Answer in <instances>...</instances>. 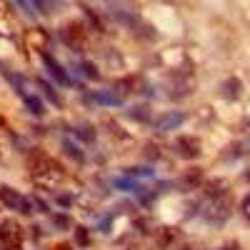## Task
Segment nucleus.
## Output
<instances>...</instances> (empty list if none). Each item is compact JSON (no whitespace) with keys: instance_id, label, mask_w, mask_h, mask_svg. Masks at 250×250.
I'll use <instances>...</instances> for the list:
<instances>
[{"instance_id":"nucleus-29","label":"nucleus","mask_w":250,"mask_h":250,"mask_svg":"<svg viewBox=\"0 0 250 250\" xmlns=\"http://www.w3.org/2000/svg\"><path fill=\"white\" fill-rule=\"evenodd\" d=\"M53 250H70V245H68V243H60V245H55Z\"/></svg>"},{"instance_id":"nucleus-19","label":"nucleus","mask_w":250,"mask_h":250,"mask_svg":"<svg viewBox=\"0 0 250 250\" xmlns=\"http://www.w3.org/2000/svg\"><path fill=\"white\" fill-rule=\"evenodd\" d=\"M90 130H93V128L83 125V128H75V135H78V138H83L85 143H93V140H95V133H90Z\"/></svg>"},{"instance_id":"nucleus-6","label":"nucleus","mask_w":250,"mask_h":250,"mask_svg":"<svg viewBox=\"0 0 250 250\" xmlns=\"http://www.w3.org/2000/svg\"><path fill=\"white\" fill-rule=\"evenodd\" d=\"M173 148L180 158L185 160H195L200 155V140L195 135H178L175 143H173Z\"/></svg>"},{"instance_id":"nucleus-17","label":"nucleus","mask_w":250,"mask_h":250,"mask_svg":"<svg viewBox=\"0 0 250 250\" xmlns=\"http://www.w3.org/2000/svg\"><path fill=\"white\" fill-rule=\"evenodd\" d=\"M128 175L130 178H153L155 170L153 168H128Z\"/></svg>"},{"instance_id":"nucleus-30","label":"nucleus","mask_w":250,"mask_h":250,"mask_svg":"<svg viewBox=\"0 0 250 250\" xmlns=\"http://www.w3.org/2000/svg\"><path fill=\"white\" fill-rule=\"evenodd\" d=\"M245 180H248V183H250V168H248V173H245Z\"/></svg>"},{"instance_id":"nucleus-15","label":"nucleus","mask_w":250,"mask_h":250,"mask_svg":"<svg viewBox=\"0 0 250 250\" xmlns=\"http://www.w3.org/2000/svg\"><path fill=\"white\" fill-rule=\"evenodd\" d=\"M128 118H133V120H138V123H153L148 108H130V110H128Z\"/></svg>"},{"instance_id":"nucleus-18","label":"nucleus","mask_w":250,"mask_h":250,"mask_svg":"<svg viewBox=\"0 0 250 250\" xmlns=\"http://www.w3.org/2000/svg\"><path fill=\"white\" fill-rule=\"evenodd\" d=\"M50 223H53V228H70V218H68V215H62V213L50 215Z\"/></svg>"},{"instance_id":"nucleus-11","label":"nucleus","mask_w":250,"mask_h":250,"mask_svg":"<svg viewBox=\"0 0 250 250\" xmlns=\"http://www.w3.org/2000/svg\"><path fill=\"white\" fill-rule=\"evenodd\" d=\"M220 90H223V98L238 100V98H240V90H243V83H240L238 78H228L223 85H220Z\"/></svg>"},{"instance_id":"nucleus-16","label":"nucleus","mask_w":250,"mask_h":250,"mask_svg":"<svg viewBox=\"0 0 250 250\" xmlns=\"http://www.w3.org/2000/svg\"><path fill=\"white\" fill-rule=\"evenodd\" d=\"M40 88H43V93H45V95L50 98V103H55L58 108L62 105V98H60V95H58V93H55V90H53V88L48 85V83H43V80H40Z\"/></svg>"},{"instance_id":"nucleus-4","label":"nucleus","mask_w":250,"mask_h":250,"mask_svg":"<svg viewBox=\"0 0 250 250\" xmlns=\"http://www.w3.org/2000/svg\"><path fill=\"white\" fill-rule=\"evenodd\" d=\"M23 238H25V230L15 218H8V220H0V245L5 248H18L23 245Z\"/></svg>"},{"instance_id":"nucleus-13","label":"nucleus","mask_w":250,"mask_h":250,"mask_svg":"<svg viewBox=\"0 0 250 250\" xmlns=\"http://www.w3.org/2000/svg\"><path fill=\"white\" fill-rule=\"evenodd\" d=\"M62 150H65V155L73 158L75 163H83V160H85V153H83V150H80V145L73 143V140H62Z\"/></svg>"},{"instance_id":"nucleus-22","label":"nucleus","mask_w":250,"mask_h":250,"mask_svg":"<svg viewBox=\"0 0 250 250\" xmlns=\"http://www.w3.org/2000/svg\"><path fill=\"white\" fill-rule=\"evenodd\" d=\"M33 5H35L40 13H50V10H53V0H33Z\"/></svg>"},{"instance_id":"nucleus-20","label":"nucleus","mask_w":250,"mask_h":250,"mask_svg":"<svg viewBox=\"0 0 250 250\" xmlns=\"http://www.w3.org/2000/svg\"><path fill=\"white\" fill-rule=\"evenodd\" d=\"M78 68L83 70V75H85V78H90V80H95V78H98V70L90 65V62H80Z\"/></svg>"},{"instance_id":"nucleus-23","label":"nucleus","mask_w":250,"mask_h":250,"mask_svg":"<svg viewBox=\"0 0 250 250\" xmlns=\"http://www.w3.org/2000/svg\"><path fill=\"white\" fill-rule=\"evenodd\" d=\"M240 213H243L245 220H250V195L243 198V203H240Z\"/></svg>"},{"instance_id":"nucleus-9","label":"nucleus","mask_w":250,"mask_h":250,"mask_svg":"<svg viewBox=\"0 0 250 250\" xmlns=\"http://www.w3.org/2000/svg\"><path fill=\"white\" fill-rule=\"evenodd\" d=\"M95 103H100V105H108V108H115V105H123V98L110 88V90H95L93 95H90Z\"/></svg>"},{"instance_id":"nucleus-14","label":"nucleus","mask_w":250,"mask_h":250,"mask_svg":"<svg viewBox=\"0 0 250 250\" xmlns=\"http://www.w3.org/2000/svg\"><path fill=\"white\" fill-rule=\"evenodd\" d=\"M75 245H80V248H88V245H90V233H88V228L75 225Z\"/></svg>"},{"instance_id":"nucleus-2","label":"nucleus","mask_w":250,"mask_h":250,"mask_svg":"<svg viewBox=\"0 0 250 250\" xmlns=\"http://www.w3.org/2000/svg\"><path fill=\"white\" fill-rule=\"evenodd\" d=\"M5 75H8V80L13 83V88H15V93L20 95V100L25 103V108H28L33 115H45V103L40 100V95L33 90V83H30V80L20 78V75H10V73H5Z\"/></svg>"},{"instance_id":"nucleus-25","label":"nucleus","mask_w":250,"mask_h":250,"mask_svg":"<svg viewBox=\"0 0 250 250\" xmlns=\"http://www.w3.org/2000/svg\"><path fill=\"white\" fill-rule=\"evenodd\" d=\"M55 203H58V205H62V208H70L73 198H70V195H55Z\"/></svg>"},{"instance_id":"nucleus-12","label":"nucleus","mask_w":250,"mask_h":250,"mask_svg":"<svg viewBox=\"0 0 250 250\" xmlns=\"http://www.w3.org/2000/svg\"><path fill=\"white\" fill-rule=\"evenodd\" d=\"M113 188H115V190H125V193H140L143 190L140 183L135 178H115L113 180Z\"/></svg>"},{"instance_id":"nucleus-28","label":"nucleus","mask_w":250,"mask_h":250,"mask_svg":"<svg viewBox=\"0 0 250 250\" xmlns=\"http://www.w3.org/2000/svg\"><path fill=\"white\" fill-rule=\"evenodd\" d=\"M220 250H240V245H238V243H225Z\"/></svg>"},{"instance_id":"nucleus-27","label":"nucleus","mask_w":250,"mask_h":250,"mask_svg":"<svg viewBox=\"0 0 250 250\" xmlns=\"http://www.w3.org/2000/svg\"><path fill=\"white\" fill-rule=\"evenodd\" d=\"M15 3H18V5H20V8H23V10H25V13H28V15H33V5H30V3H28V0H15Z\"/></svg>"},{"instance_id":"nucleus-21","label":"nucleus","mask_w":250,"mask_h":250,"mask_svg":"<svg viewBox=\"0 0 250 250\" xmlns=\"http://www.w3.org/2000/svg\"><path fill=\"white\" fill-rule=\"evenodd\" d=\"M30 200H33V208H35L38 213H50V210H48V203H45L43 198H38V195H33Z\"/></svg>"},{"instance_id":"nucleus-10","label":"nucleus","mask_w":250,"mask_h":250,"mask_svg":"<svg viewBox=\"0 0 250 250\" xmlns=\"http://www.w3.org/2000/svg\"><path fill=\"white\" fill-rule=\"evenodd\" d=\"M203 183V170L200 168H193V170H188L180 180H178V185L183 188V190H195V188Z\"/></svg>"},{"instance_id":"nucleus-7","label":"nucleus","mask_w":250,"mask_h":250,"mask_svg":"<svg viewBox=\"0 0 250 250\" xmlns=\"http://www.w3.org/2000/svg\"><path fill=\"white\" fill-rule=\"evenodd\" d=\"M183 123H185V113L183 110H168L165 115L153 120V128L158 133H170V130H178Z\"/></svg>"},{"instance_id":"nucleus-26","label":"nucleus","mask_w":250,"mask_h":250,"mask_svg":"<svg viewBox=\"0 0 250 250\" xmlns=\"http://www.w3.org/2000/svg\"><path fill=\"white\" fill-rule=\"evenodd\" d=\"M30 238H33V240H40V238H43V228L33 225V228H30Z\"/></svg>"},{"instance_id":"nucleus-5","label":"nucleus","mask_w":250,"mask_h":250,"mask_svg":"<svg viewBox=\"0 0 250 250\" xmlns=\"http://www.w3.org/2000/svg\"><path fill=\"white\" fill-rule=\"evenodd\" d=\"M228 215H230V200L223 198V195L210 198V203H208V205H205V210H203V218H205L208 223H215V225L225 223Z\"/></svg>"},{"instance_id":"nucleus-24","label":"nucleus","mask_w":250,"mask_h":250,"mask_svg":"<svg viewBox=\"0 0 250 250\" xmlns=\"http://www.w3.org/2000/svg\"><path fill=\"white\" fill-rule=\"evenodd\" d=\"M5 158H8V143H5L3 135H0V163H5Z\"/></svg>"},{"instance_id":"nucleus-8","label":"nucleus","mask_w":250,"mask_h":250,"mask_svg":"<svg viewBox=\"0 0 250 250\" xmlns=\"http://www.w3.org/2000/svg\"><path fill=\"white\" fill-rule=\"evenodd\" d=\"M43 65H45V70H48V75L58 83V85H62V88H68V85H73V80H70V75L62 70V65L53 58V55H48L45 50H43Z\"/></svg>"},{"instance_id":"nucleus-3","label":"nucleus","mask_w":250,"mask_h":250,"mask_svg":"<svg viewBox=\"0 0 250 250\" xmlns=\"http://www.w3.org/2000/svg\"><path fill=\"white\" fill-rule=\"evenodd\" d=\"M0 203H3L5 208H10V210H18L20 215H33L35 213L33 200L25 198V195H20L10 185H0Z\"/></svg>"},{"instance_id":"nucleus-1","label":"nucleus","mask_w":250,"mask_h":250,"mask_svg":"<svg viewBox=\"0 0 250 250\" xmlns=\"http://www.w3.org/2000/svg\"><path fill=\"white\" fill-rule=\"evenodd\" d=\"M28 165H30V173H33V180L43 188H55L60 185L62 180L68 178L62 163H58L55 158L45 155V153H33L28 158Z\"/></svg>"}]
</instances>
